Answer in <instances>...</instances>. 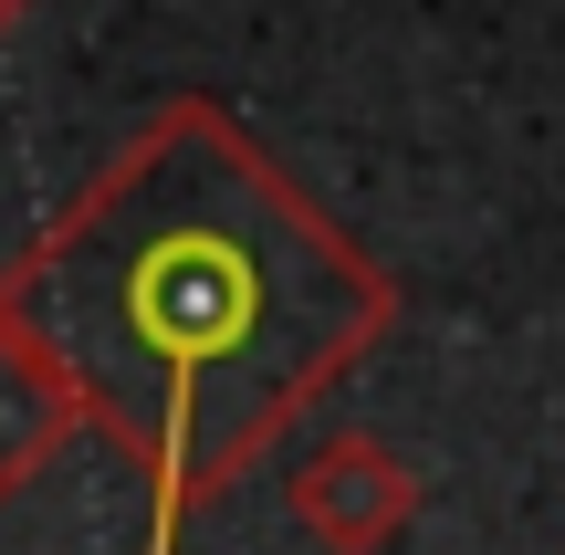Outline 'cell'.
<instances>
[{
    "label": "cell",
    "mask_w": 565,
    "mask_h": 555,
    "mask_svg": "<svg viewBox=\"0 0 565 555\" xmlns=\"http://www.w3.org/2000/svg\"><path fill=\"white\" fill-rule=\"evenodd\" d=\"M0 325L179 535L387 346L398 273L221 95H168L0 263Z\"/></svg>",
    "instance_id": "cell-1"
},
{
    "label": "cell",
    "mask_w": 565,
    "mask_h": 555,
    "mask_svg": "<svg viewBox=\"0 0 565 555\" xmlns=\"http://www.w3.org/2000/svg\"><path fill=\"white\" fill-rule=\"evenodd\" d=\"M294 524L324 555H387L419 524V472L377 430H335V440H315L294 461Z\"/></svg>",
    "instance_id": "cell-2"
},
{
    "label": "cell",
    "mask_w": 565,
    "mask_h": 555,
    "mask_svg": "<svg viewBox=\"0 0 565 555\" xmlns=\"http://www.w3.org/2000/svg\"><path fill=\"white\" fill-rule=\"evenodd\" d=\"M74 440H84L74 388L53 377V356H42L21 325H0V503H11V493H32V482L53 472Z\"/></svg>",
    "instance_id": "cell-3"
},
{
    "label": "cell",
    "mask_w": 565,
    "mask_h": 555,
    "mask_svg": "<svg viewBox=\"0 0 565 555\" xmlns=\"http://www.w3.org/2000/svg\"><path fill=\"white\" fill-rule=\"evenodd\" d=\"M21 11H32V0H0V42H11V32H21Z\"/></svg>",
    "instance_id": "cell-4"
}]
</instances>
